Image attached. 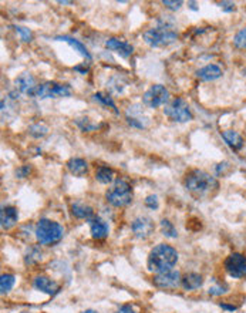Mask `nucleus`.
Here are the masks:
<instances>
[{
    "label": "nucleus",
    "instance_id": "nucleus-15",
    "mask_svg": "<svg viewBox=\"0 0 246 313\" xmlns=\"http://www.w3.org/2000/svg\"><path fill=\"white\" fill-rule=\"evenodd\" d=\"M34 287L37 290L43 292V293L50 295V296L56 295L58 290H60V286H58L57 282L53 281V279H50V278H47V276H37L34 279Z\"/></svg>",
    "mask_w": 246,
    "mask_h": 313
},
{
    "label": "nucleus",
    "instance_id": "nucleus-22",
    "mask_svg": "<svg viewBox=\"0 0 246 313\" xmlns=\"http://www.w3.org/2000/svg\"><path fill=\"white\" fill-rule=\"evenodd\" d=\"M72 213L73 216H75L77 219H86V221H90L94 218V211L91 207L88 205H84V204H80V202H75L72 205Z\"/></svg>",
    "mask_w": 246,
    "mask_h": 313
},
{
    "label": "nucleus",
    "instance_id": "nucleus-27",
    "mask_svg": "<svg viewBox=\"0 0 246 313\" xmlns=\"http://www.w3.org/2000/svg\"><path fill=\"white\" fill-rule=\"evenodd\" d=\"M29 134L34 138H43L49 134V127L43 123H36L29 127Z\"/></svg>",
    "mask_w": 246,
    "mask_h": 313
},
{
    "label": "nucleus",
    "instance_id": "nucleus-41",
    "mask_svg": "<svg viewBox=\"0 0 246 313\" xmlns=\"http://www.w3.org/2000/svg\"><path fill=\"white\" fill-rule=\"evenodd\" d=\"M81 313H98L97 311H93V309H87V311H84V312Z\"/></svg>",
    "mask_w": 246,
    "mask_h": 313
},
{
    "label": "nucleus",
    "instance_id": "nucleus-1",
    "mask_svg": "<svg viewBox=\"0 0 246 313\" xmlns=\"http://www.w3.org/2000/svg\"><path fill=\"white\" fill-rule=\"evenodd\" d=\"M218 181L208 172L202 170L189 171L185 177V188L192 197L202 199L211 197L218 189Z\"/></svg>",
    "mask_w": 246,
    "mask_h": 313
},
{
    "label": "nucleus",
    "instance_id": "nucleus-3",
    "mask_svg": "<svg viewBox=\"0 0 246 313\" xmlns=\"http://www.w3.org/2000/svg\"><path fill=\"white\" fill-rule=\"evenodd\" d=\"M143 39L151 47H167L172 44L178 40V33L174 30V20L159 19L157 27L144 31Z\"/></svg>",
    "mask_w": 246,
    "mask_h": 313
},
{
    "label": "nucleus",
    "instance_id": "nucleus-9",
    "mask_svg": "<svg viewBox=\"0 0 246 313\" xmlns=\"http://www.w3.org/2000/svg\"><path fill=\"white\" fill-rule=\"evenodd\" d=\"M182 276L178 270H168L164 273H157L152 278V284L155 287L162 289V290H174L181 286Z\"/></svg>",
    "mask_w": 246,
    "mask_h": 313
},
{
    "label": "nucleus",
    "instance_id": "nucleus-11",
    "mask_svg": "<svg viewBox=\"0 0 246 313\" xmlns=\"http://www.w3.org/2000/svg\"><path fill=\"white\" fill-rule=\"evenodd\" d=\"M131 231L135 238L138 239H147L149 238L154 231H155V224L149 216H138L132 221L131 224Z\"/></svg>",
    "mask_w": 246,
    "mask_h": 313
},
{
    "label": "nucleus",
    "instance_id": "nucleus-18",
    "mask_svg": "<svg viewBox=\"0 0 246 313\" xmlns=\"http://www.w3.org/2000/svg\"><path fill=\"white\" fill-rule=\"evenodd\" d=\"M203 285V278L202 275L199 273H185L182 276V281H181V286L185 289V290H195V289H199Z\"/></svg>",
    "mask_w": 246,
    "mask_h": 313
},
{
    "label": "nucleus",
    "instance_id": "nucleus-38",
    "mask_svg": "<svg viewBox=\"0 0 246 313\" xmlns=\"http://www.w3.org/2000/svg\"><path fill=\"white\" fill-rule=\"evenodd\" d=\"M221 308H222V309H226V311H236V306L225 305V303H221Z\"/></svg>",
    "mask_w": 246,
    "mask_h": 313
},
{
    "label": "nucleus",
    "instance_id": "nucleus-5",
    "mask_svg": "<svg viewBox=\"0 0 246 313\" xmlns=\"http://www.w3.org/2000/svg\"><path fill=\"white\" fill-rule=\"evenodd\" d=\"M105 199H107V202L110 205H113L116 208L127 207V205H130L131 201H132V188L125 180L117 178L113 186L107 189Z\"/></svg>",
    "mask_w": 246,
    "mask_h": 313
},
{
    "label": "nucleus",
    "instance_id": "nucleus-40",
    "mask_svg": "<svg viewBox=\"0 0 246 313\" xmlns=\"http://www.w3.org/2000/svg\"><path fill=\"white\" fill-rule=\"evenodd\" d=\"M189 4H191V9H192V10H198V7L195 6V4H197L195 1H189Z\"/></svg>",
    "mask_w": 246,
    "mask_h": 313
},
{
    "label": "nucleus",
    "instance_id": "nucleus-30",
    "mask_svg": "<svg viewBox=\"0 0 246 313\" xmlns=\"http://www.w3.org/2000/svg\"><path fill=\"white\" fill-rule=\"evenodd\" d=\"M16 31L20 34V39H22V42L25 43H30L33 40V33H31V30L27 27H23V26H13Z\"/></svg>",
    "mask_w": 246,
    "mask_h": 313
},
{
    "label": "nucleus",
    "instance_id": "nucleus-28",
    "mask_svg": "<svg viewBox=\"0 0 246 313\" xmlns=\"http://www.w3.org/2000/svg\"><path fill=\"white\" fill-rule=\"evenodd\" d=\"M159 225H161V232H162L164 236H167V238H176L178 236V231L175 229L172 222H170L168 219H162Z\"/></svg>",
    "mask_w": 246,
    "mask_h": 313
},
{
    "label": "nucleus",
    "instance_id": "nucleus-14",
    "mask_svg": "<svg viewBox=\"0 0 246 313\" xmlns=\"http://www.w3.org/2000/svg\"><path fill=\"white\" fill-rule=\"evenodd\" d=\"M15 84L16 88H19L20 93H26L29 97L33 96V93H34V90L37 87L34 77L30 73H22L20 76H17L15 80Z\"/></svg>",
    "mask_w": 246,
    "mask_h": 313
},
{
    "label": "nucleus",
    "instance_id": "nucleus-25",
    "mask_svg": "<svg viewBox=\"0 0 246 313\" xmlns=\"http://www.w3.org/2000/svg\"><path fill=\"white\" fill-rule=\"evenodd\" d=\"M93 99L96 100V101H98V103H101L102 105H105V107H110L116 114H120L118 108H117L116 103H114V100H113V97H111L110 94H105V93H96V94H93Z\"/></svg>",
    "mask_w": 246,
    "mask_h": 313
},
{
    "label": "nucleus",
    "instance_id": "nucleus-2",
    "mask_svg": "<svg viewBox=\"0 0 246 313\" xmlns=\"http://www.w3.org/2000/svg\"><path fill=\"white\" fill-rule=\"evenodd\" d=\"M178 261V252L168 243H159L148 255L147 266L151 272L164 273L172 270Z\"/></svg>",
    "mask_w": 246,
    "mask_h": 313
},
{
    "label": "nucleus",
    "instance_id": "nucleus-19",
    "mask_svg": "<svg viewBox=\"0 0 246 313\" xmlns=\"http://www.w3.org/2000/svg\"><path fill=\"white\" fill-rule=\"evenodd\" d=\"M54 40H57V42H64V43H67V44H70L73 49H74L75 52H78V53H80L81 56L86 57L87 60H91V54L88 53L87 47H86V46H84L83 43L80 42V40L74 39V37H72V36H66V34L54 37Z\"/></svg>",
    "mask_w": 246,
    "mask_h": 313
},
{
    "label": "nucleus",
    "instance_id": "nucleus-4",
    "mask_svg": "<svg viewBox=\"0 0 246 313\" xmlns=\"http://www.w3.org/2000/svg\"><path fill=\"white\" fill-rule=\"evenodd\" d=\"M34 234H36V238H37L40 245L51 246V245H56L63 239L64 229L56 221L43 218L37 222Z\"/></svg>",
    "mask_w": 246,
    "mask_h": 313
},
{
    "label": "nucleus",
    "instance_id": "nucleus-37",
    "mask_svg": "<svg viewBox=\"0 0 246 313\" xmlns=\"http://www.w3.org/2000/svg\"><path fill=\"white\" fill-rule=\"evenodd\" d=\"M116 313H137V312L131 308L130 305H124V306H121Z\"/></svg>",
    "mask_w": 246,
    "mask_h": 313
},
{
    "label": "nucleus",
    "instance_id": "nucleus-43",
    "mask_svg": "<svg viewBox=\"0 0 246 313\" xmlns=\"http://www.w3.org/2000/svg\"><path fill=\"white\" fill-rule=\"evenodd\" d=\"M22 313H30V312H22Z\"/></svg>",
    "mask_w": 246,
    "mask_h": 313
},
{
    "label": "nucleus",
    "instance_id": "nucleus-12",
    "mask_svg": "<svg viewBox=\"0 0 246 313\" xmlns=\"http://www.w3.org/2000/svg\"><path fill=\"white\" fill-rule=\"evenodd\" d=\"M17 221H19V211H17V208L12 207V205H7V207H3L1 208V212H0V225H1L3 231L12 229L17 224Z\"/></svg>",
    "mask_w": 246,
    "mask_h": 313
},
{
    "label": "nucleus",
    "instance_id": "nucleus-31",
    "mask_svg": "<svg viewBox=\"0 0 246 313\" xmlns=\"http://www.w3.org/2000/svg\"><path fill=\"white\" fill-rule=\"evenodd\" d=\"M75 124L81 128L84 132H86V131H94V130L98 128V126H96V124H90V121H88L87 118H83V121H81V120H75Z\"/></svg>",
    "mask_w": 246,
    "mask_h": 313
},
{
    "label": "nucleus",
    "instance_id": "nucleus-39",
    "mask_svg": "<svg viewBox=\"0 0 246 313\" xmlns=\"http://www.w3.org/2000/svg\"><path fill=\"white\" fill-rule=\"evenodd\" d=\"M74 69H75L77 71H80L81 74H86V73H87V70H88V69H84V67H81V66H75Z\"/></svg>",
    "mask_w": 246,
    "mask_h": 313
},
{
    "label": "nucleus",
    "instance_id": "nucleus-20",
    "mask_svg": "<svg viewBox=\"0 0 246 313\" xmlns=\"http://www.w3.org/2000/svg\"><path fill=\"white\" fill-rule=\"evenodd\" d=\"M67 170L72 172L74 177H84L88 172V164L83 158H72L67 162Z\"/></svg>",
    "mask_w": 246,
    "mask_h": 313
},
{
    "label": "nucleus",
    "instance_id": "nucleus-10",
    "mask_svg": "<svg viewBox=\"0 0 246 313\" xmlns=\"http://www.w3.org/2000/svg\"><path fill=\"white\" fill-rule=\"evenodd\" d=\"M223 266L232 278H235V279L244 278L246 276V256L235 252L225 259Z\"/></svg>",
    "mask_w": 246,
    "mask_h": 313
},
{
    "label": "nucleus",
    "instance_id": "nucleus-16",
    "mask_svg": "<svg viewBox=\"0 0 246 313\" xmlns=\"http://www.w3.org/2000/svg\"><path fill=\"white\" fill-rule=\"evenodd\" d=\"M88 224H90V231H91V236L94 238V239H104V238H107V235H108V225L100 219L98 216H94L93 219H90L88 221Z\"/></svg>",
    "mask_w": 246,
    "mask_h": 313
},
{
    "label": "nucleus",
    "instance_id": "nucleus-36",
    "mask_svg": "<svg viewBox=\"0 0 246 313\" xmlns=\"http://www.w3.org/2000/svg\"><path fill=\"white\" fill-rule=\"evenodd\" d=\"M226 290L222 287V286H214V287H211L209 289V295H212V296H219V295H223Z\"/></svg>",
    "mask_w": 246,
    "mask_h": 313
},
{
    "label": "nucleus",
    "instance_id": "nucleus-23",
    "mask_svg": "<svg viewBox=\"0 0 246 313\" xmlns=\"http://www.w3.org/2000/svg\"><path fill=\"white\" fill-rule=\"evenodd\" d=\"M42 259H43V252H42L40 246H37V245L29 246V249L25 254V263L27 266H33V265H37Z\"/></svg>",
    "mask_w": 246,
    "mask_h": 313
},
{
    "label": "nucleus",
    "instance_id": "nucleus-21",
    "mask_svg": "<svg viewBox=\"0 0 246 313\" xmlns=\"http://www.w3.org/2000/svg\"><path fill=\"white\" fill-rule=\"evenodd\" d=\"M221 135H222L223 141L226 142L235 151H238V150H241L244 147V138L241 137V134H238L233 130H225V131L221 132Z\"/></svg>",
    "mask_w": 246,
    "mask_h": 313
},
{
    "label": "nucleus",
    "instance_id": "nucleus-7",
    "mask_svg": "<svg viewBox=\"0 0 246 313\" xmlns=\"http://www.w3.org/2000/svg\"><path fill=\"white\" fill-rule=\"evenodd\" d=\"M72 88L67 84H60L56 81H46L37 85L31 97L37 99H54V97H70Z\"/></svg>",
    "mask_w": 246,
    "mask_h": 313
},
{
    "label": "nucleus",
    "instance_id": "nucleus-26",
    "mask_svg": "<svg viewBox=\"0 0 246 313\" xmlns=\"http://www.w3.org/2000/svg\"><path fill=\"white\" fill-rule=\"evenodd\" d=\"M16 282V276L15 275H10V273H4L1 275V279H0V290L1 293H9L12 290V287L15 286Z\"/></svg>",
    "mask_w": 246,
    "mask_h": 313
},
{
    "label": "nucleus",
    "instance_id": "nucleus-42",
    "mask_svg": "<svg viewBox=\"0 0 246 313\" xmlns=\"http://www.w3.org/2000/svg\"><path fill=\"white\" fill-rule=\"evenodd\" d=\"M58 3H60V4H70V3H72V1H61V0H60V1H58Z\"/></svg>",
    "mask_w": 246,
    "mask_h": 313
},
{
    "label": "nucleus",
    "instance_id": "nucleus-17",
    "mask_svg": "<svg viewBox=\"0 0 246 313\" xmlns=\"http://www.w3.org/2000/svg\"><path fill=\"white\" fill-rule=\"evenodd\" d=\"M222 76V69L217 64H208L197 71V77L202 81H214Z\"/></svg>",
    "mask_w": 246,
    "mask_h": 313
},
{
    "label": "nucleus",
    "instance_id": "nucleus-34",
    "mask_svg": "<svg viewBox=\"0 0 246 313\" xmlns=\"http://www.w3.org/2000/svg\"><path fill=\"white\" fill-rule=\"evenodd\" d=\"M30 171H31L30 165H22L16 170V177L17 178H26V177H29Z\"/></svg>",
    "mask_w": 246,
    "mask_h": 313
},
{
    "label": "nucleus",
    "instance_id": "nucleus-8",
    "mask_svg": "<svg viewBox=\"0 0 246 313\" xmlns=\"http://www.w3.org/2000/svg\"><path fill=\"white\" fill-rule=\"evenodd\" d=\"M170 101V91L165 85H151L143 96V103L149 108H158Z\"/></svg>",
    "mask_w": 246,
    "mask_h": 313
},
{
    "label": "nucleus",
    "instance_id": "nucleus-35",
    "mask_svg": "<svg viewBox=\"0 0 246 313\" xmlns=\"http://www.w3.org/2000/svg\"><path fill=\"white\" fill-rule=\"evenodd\" d=\"M219 6L223 12H228V13L235 10V3H232V1H222V3H219Z\"/></svg>",
    "mask_w": 246,
    "mask_h": 313
},
{
    "label": "nucleus",
    "instance_id": "nucleus-6",
    "mask_svg": "<svg viewBox=\"0 0 246 313\" xmlns=\"http://www.w3.org/2000/svg\"><path fill=\"white\" fill-rule=\"evenodd\" d=\"M164 114L174 123H188L194 117L191 113L188 103L181 97L171 100L164 107Z\"/></svg>",
    "mask_w": 246,
    "mask_h": 313
},
{
    "label": "nucleus",
    "instance_id": "nucleus-33",
    "mask_svg": "<svg viewBox=\"0 0 246 313\" xmlns=\"http://www.w3.org/2000/svg\"><path fill=\"white\" fill-rule=\"evenodd\" d=\"M158 198L157 195H148L145 198V207H148L149 209H157L158 208Z\"/></svg>",
    "mask_w": 246,
    "mask_h": 313
},
{
    "label": "nucleus",
    "instance_id": "nucleus-24",
    "mask_svg": "<svg viewBox=\"0 0 246 313\" xmlns=\"http://www.w3.org/2000/svg\"><path fill=\"white\" fill-rule=\"evenodd\" d=\"M96 180L101 184H110L114 180V171L110 167H100L96 171Z\"/></svg>",
    "mask_w": 246,
    "mask_h": 313
},
{
    "label": "nucleus",
    "instance_id": "nucleus-32",
    "mask_svg": "<svg viewBox=\"0 0 246 313\" xmlns=\"http://www.w3.org/2000/svg\"><path fill=\"white\" fill-rule=\"evenodd\" d=\"M162 4H164L167 9H170V10H172V12H176V10H179V9L182 7L184 1H181V0H178V1H170V0H164V1H162Z\"/></svg>",
    "mask_w": 246,
    "mask_h": 313
},
{
    "label": "nucleus",
    "instance_id": "nucleus-29",
    "mask_svg": "<svg viewBox=\"0 0 246 313\" xmlns=\"http://www.w3.org/2000/svg\"><path fill=\"white\" fill-rule=\"evenodd\" d=\"M233 46L236 49H241V50H246V27L241 28L235 37H233Z\"/></svg>",
    "mask_w": 246,
    "mask_h": 313
},
{
    "label": "nucleus",
    "instance_id": "nucleus-13",
    "mask_svg": "<svg viewBox=\"0 0 246 313\" xmlns=\"http://www.w3.org/2000/svg\"><path fill=\"white\" fill-rule=\"evenodd\" d=\"M105 47L108 50H113L116 52L117 54L123 57V58H128V57L134 53V47L131 46L130 43L124 42V40H120L117 37H111L105 42Z\"/></svg>",
    "mask_w": 246,
    "mask_h": 313
}]
</instances>
